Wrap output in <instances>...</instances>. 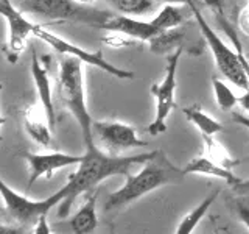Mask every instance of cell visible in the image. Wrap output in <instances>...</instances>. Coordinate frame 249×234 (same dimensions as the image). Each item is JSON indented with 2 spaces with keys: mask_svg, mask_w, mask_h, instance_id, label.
Instances as JSON below:
<instances>
[{
  "mask_svg": "<svg viewBox=\"0 0 249 234\" xmlns=\"http://www.w3.org/2000/svg\"><path fill=\"white\" fill-rule=\"evenodd\" d=\"M232 120H233V122H237V123H240V125H243L245 128L249 130V117H248V116L238 114V113H233V114H232Z\"/></svg>",
  "mask_w": 249,
  "mask_h": 234,
  "instance_id": "obj_30",
  "label": "cell"
},
{
  "mask_svg": "<svg viewBox=\"0 0 249 234\" xmlns=\"http://www.w3.org/2000/svg\"><path fill=\"white\" fill-rule=\"evenodd\" d=\"M97 195L98 192L92 189L88 192L83 206L78 209V213L73 215L70 220V228L76 234H88L93 233L98 226V218H97Z\"/></svg>",
  "mask_w": 249,
  "mask_h": 234,
  "instance_id": "obj_16",
  "label": "cell"
},
{
  "mask_svg": "<svg viewBox=\"0 0 249 234\" xmlns=\"http://www.w3.org/2000/svg\"><path fill=\"white\" fill-rule=\"evenodd\" d=\"M50 59H52L50 55H44V57L39 59L35 49L31 50V77H33V81L36 86L39 101H41L42 106L45 108L50 127L53 130L54 125H56V116H54V105L52 100V83L49 78V67H47L49 66L47 62Z\"/></svg>",
  "mask_w": 249,
  "mask_h": 234,
  "instance_id": "obj_12",
  "label": "cell"
},
{
  "mask_svg": "<svg viewBox=\"0 0 249 234\" xmlns=\"http://www.w3.org/2000/svg\"><path fill=\"white\" fill-rule=\"evenodd\" d=\"M182 55V47L176 49L170 55L167 62V72L162 78L160 83H156L151 86V94L156 98V116L154 120L146 127V133L150 136H158L160 133L167 131V119L170 113L175 108V92H176V72L179 66V59Z\"/></svg>",
  "mask_w": 249,
  "mask_h": 234,
  "instance_id": "obj_7",
  "label": "cell"
},
{
  "mask_svg": "<svg viewBox=\"0 0 249 234\" xmlns=\"http://www.w3.org/2000/svg\"><path fill=\"white\" fill-rule=\"evenodd\" d=\"M238 103L241 105V108H243L245 111L249 113V89H246V92L243 94V96L238 97Z\"/></svg>",
  "mask_w": 249,
  "mask_h": 234,
  "instance_id": "obj_31",
  "label": "cell"
},
{
  "mask_svg": "<svg viewBox=\"0 0 249 234\" xmlns=\"http://www.w3.org/2000/svg\"><path fill=\"white\" fill-rule=\"evenodd\" d=\"M248 3H249V0H248ZM245 19L249 22V5H248V10H246V13H245Z\"/></svg>",
  "mask_w": 249,
  "mask_h": 234,
  "instance_id": "obj_33",
  "label": "cell"
},
{
  "mask_svg": "<svg viewBox=\"0 0 249 234\" xmlns=\"http://www.w3.org/2000/svg\"><path fill=\"white\" fill-rule=\"evenodd\" d=\"M33 233L35 234H50L52 230H50V225L47 222V214L39 217V220L36 222L35 228H33Z\"/></svg>",
  "mask_w": 249,
  "mask_h": 234,
  "instance_id": "obj_27",
  "label": "cell"
},
{
  "mask_svg": "<svg viewBox=\"0 0 249 234\" xmlns=\"http://www.w3.org/2000/svg\"><path fill=\"white\" fill-rule=\"evenodd\" d=\"M22 158L27 161L28 169H30L28 187L33 186L41 176L50 179L56 170L69 167V166H78V164L83 161V156L61 153V152H50V153L23 152Z\"/></svg>",
  "mask_w": 249,
  "mask_h": 234,
  "instance_id": "obj_11",
  "label": "cell"
},
{
  "mask_svg": "<svg viewBox=\"0 0 249 234\" xmlns=\"http://www.w3.org/2000/svg\"><path fill=\"white\" fill-rule=\"evenodd\" d=\"M0 14L8 23V61L16 62L19 59V55L25 49V42L30 35H33L36 23L30 22L23 11L18 10L11 0H0Z\"/></svg>",
  "mask_w": 249,
  "mask_h": 234,
  "instance_id": "obj_9",
  "label": "cell"
},
{
  "mask_svg": "<svg viewBox=\"0 0 249 234\" xmlns=\"http://www.w3.org/2000/svg\"><path fill=\"white\" fill-rule=\"evenodd\" d=\"M233 208H235V213H237L238 218L249 230V198L235 195V198H233Z\"/></svg>",
  "mask_w": 249,
  "mask_h": 234,
  "instance_id": "obj_25",
  "label": "cell"
},
{
  "mask_svg": "<svg viewBox=\"0 0 249 234\" xmlns=\"http://www.w3.org/2000/svg\"><path fill=\"white\" fill-rule=\"evenodd\" d=\"M153 25L158 30H168L175 27H181L184 23V16L178 6L167 3L162 10L158 13V16H154V19L151 20Z\"/></svg>",
  "mask_w": 249,
  "mask_h": 234,
  "instance_id": "obj_22",
  "label": "cell"
},
{
  "mask_svg": "<svg viewBox=\"0 0 249 234\" xmlns=\"http://www.w3.org/2000/svg\"><path fill=\"white\" fill-rule=\"evenodd\" d=\"M202 139H204V150H206V156L210 158L212 161H215L216 164H220V166H224L228 169H232L235 167L238 161L233 159L232 156L224 150L221 144H218L216 140L213 139V136L210 135H201Z\"/></svg>",
  "mask_w": 249,
  "mask_h": 234,
  "instance_id": "obj_21",
  "label": "cell"
},
{
  "mask_svg": "<svg viewBox=\"0 0 249 234\" xmlns=\"http://www.w3.org/2000/svg\"><path fill=\"white\" fill-rule=\"evenodd\" d=\"M0 192H2L5 211L10 215L11 222L22 226V228H35L39 217L49 214V211L53 206L59 205L62 201L61 191L52 194L50 197L44 200H30L11 189L3 179L0 181Z\"/></svg>",
  "mask_w": 249,
  "mask_h": 234,
  "instance_id": "obj_6",
  "label": "cell"
},
{
  "mask_svg": "<svg viewBox=\"0 0 249 234\" xmlns=\"http://www.w3.org/2000/svg\"><path fill=\"white\" fill-rule=\"evenodd\" d=\"M33 35L37 36L41 41L47 42L53 50H56L58 53H62V55H70V57H75L80 61L86 62V64L89 66H93L100 70H103V72L112 75L114 78H128V80H132L134 78V72H131V70H124V69H120L117 66H112L109 64V62L105 59V57L101 55V52H89V50H84L81 47H78L72 42H69L67 39H62L59 36H56L52 31L42 28L41 25H35V30H33Z\"/></svg>",
  "mask_w": 249,
  "mask_h": 234,
  "instance_id": "obj_8",
  "label": "cell"
},
{
  "mask_svg": "<svg viewBox=\"0 0 249 234\" xmlns=\"http://www.w3.org/2000/svg\"><path fill=\"white\" fill-rule=\"evenodd\" d=\"M184 176L185 174L182 169L176 167L163 152L156 150L153 158H150L142 166V170L137 172L136 175H126L124 184L107 197L105 208L106 211H111L126 206L143 195L156 191L158 187L176 183Z\"/></svg>",
  "mask_w": 249,
  "mask_h": 234,
  "instance_id": "obj_2",
  "label": "cell"
},
{
  "mask_svg": "<svg viewBox=\"0 0 249 234\" xmlns=\"http://www.w3.org/2000/svg\"><path fill=\"white\" fill-rule=\"evenodd\" d=\"M185 5L190 8L193 18L199 27V31L202 33V38H204V41L210 47V50H212L216 66L220 69V72L224 75V78H228V80L232 84H235L237 88H241L245 91L249 89L248 75L240 64V61L235 55V50L231 49V47L215 33V30L210 27L209 22L204 19V16H202L199 6L196 5L195 0H187Z\"/></svg>",
  "mask_w": 249,
  "mask_h": 234,
  "instance_id": "obj_4",
  "label": "cell"
},
{
  "mask_svg": "<svg viewBox=\"0 0 249 234\" xmlns=\"http://www.w3.org/2000/svg\"><path fill=\"white\" fill-rule=\"evenodd\" d=\"M23 127L37 144L49 147L52 142V127L42 103H33L23 111Z\"/></svg>",
  "mask_w": 249,
  "mask_h": 234,
  "instance_id": "obj_14",
  "label": "cell"
},
{
  "mask_svg": "<svg viewBox=\"0 0 249 234\" xmlns=\"http://www.w3.org/2000/svg\"><path fill=\"white\" fill-rule=\"evenodd\" d=\"M109 33H112V35L105 36V44L112 45V47H128V45L136 44V41H137V39L126 36L123 33H119V31H109Z\"/></svg>",
  "mask_w": 249,
  "mask_h": 234,
  "instance_id": "obj_26",
  "label": "cell"
},
{
  "mask_svg": "<svg viewBox=\"0 0 249 234\" xmlns=\"http://www.w3.org/2000/svg\"><path fill=\"white\" fill-rule=\"evenodd\" d=\"M75 2H78V3H83V5H88V3L95 2V0H75Z\"/></svg>",
  "mask_w": 249,
  "mask_h": 234,
  "instance_id": "obj_32",
  "label": "cell"
},
{
  "mask_svg": "<svg viewBox=\"0 0 249 234\" xmlns=\"http://www.w3.org/2000/svg\"><path fill=\"white\" fill-rule=\"evenodd\" d=\"M215 14H216V20H218V23H220V27L224 30V33L228 35V38L231 39V42L233 45V50H235L237 58L240 61L241 67H243V70L246 72V75H248V80H249V59L246 58L245 47H243V44H241V41H240V36L237 33V28L233 27L228 19H226L224 11H218Z\"/></svg>",
  "mask_w": 249,
  "mask_h": 234,
  "instance_id": "obj_20",
  "label": "cell"
},
{
  "mask_svg": "<svg viewBox=\"0 0 249 234\" xmlns=\"http://www.w3.org/2000/svg\"><path fill=\"white\" fill-rule=\"evenodd\" d=\"M218 195H220V189H216L210 195H207V197L202 200L199 205L192 211V213L187 214L182 218V222L178 225L176 234H190L195 228H196V225L202 220V217L207 214V211L215 203V200L218 198Z\"/></svg>",
  "mask_w": 249,
  "mask_h": 234,
  "instance_id": "obj_19",
  "label": "cell"
},
{
  "mask_svg": "<svg viewBox=\"0 0 249 234\" xmlns=\"http://www.w3.org/2000/svg\"><path fill=\"white\" fill-rule=\"evenodd\" d=\"M182 111L187 117V120H190L195 127L201 131V135L215 136L216 133H220L223 130V125L216 119H213L212 116L206 114L204 111H202V108L196 103L184 108Z\"/></svg>",
  "mask_w": 249,
  "mask_h": 234,
  "instance_id": "obj_18",
  "label": "cell"
},
{
  "mask_svg": "<svg viewBox=\"0 0 249 234\" xmlns=\"http://www.w3.org/2000/svg\"><path fill=\"white\" fill-rule=\"evenodd\" d=\"M202 3L209 8H212L215 13H218V11H223L224 0H202Z\"/></svg>",
  "mask_w": 249,
  "mask_h": 234,
  "instance_id": "obj_29",
  "label": "cell"
},
{
  "mask_svg": "<svg viewBox=\"0 0 249 234\" xmlns=\"http://www.w3.org/2000/svg\"><path fill=\"white\" fill-rule=\"evenodd\" d=\"M83 61L75 57L66 55L59 62V77H58V97L62 101L75 120L80 125L84 148L95 147L93 139V120L86 103L84 92V78H83Z\"/></svg>",
  "mask_w": 249,
  "mask_h": 234,
  "instance_id": "obj_3",
  "label": "cell"
},
{
  "mask_svg": "<svg viewBox=\"0 0 249 234\" xmlns=\"http://www.w3.org/2000/svg\"><path fill=\"white\" fill-rule=\"evenodd\" d=\"M156 153H139V155H107L103 153L95 145L92 148H86L83 155V161L78 164V169L73 174L69 175L67 183L61 187L62 201L59 203L58 215L67 217L70 213L73 201L84 192H90L92 189L103 181V179L114 176V175H129L131 169L134 166H143V164L153 158Z\"/></svg>",
  "mask_w": 249,
  "mask_h": 234,
  "instance_id": "obj_1",
  "label": "cell"
},
{
  "mask_svg": "<svg viewBox=\"0 0 249 234\" xmlns=\"http://www.w3.org/2000/svg\"><path fill=\"white\" fill-rule=\"evenodd\" d=\"M184 39H185V31L179 27L160 30L158 35H154L150 39V50L154 55L175 52L179 47H182Z\"/></svg>",
  "mask_w": 249,
  "mask_h": 234,
  "instance_id": "obj_17",
  "label": "cell"
},
{
  "mask_svg": "<svg viewBox=\"0 0 249 234\" xmlns=\"http://www.w3.org/2000/svg\"><path fill=\"white\" fill-rule=\"evenodd\" d=\"M117 11L128 16H142L154 10V0H106Z\"/></svg>",
  "mask_w": 249,
  "mask_h": 234,
  "instance_id": "obj_23",
  "label": "cell"
},
{
  "mask_svg": "<svg viewBox=\"0 0 249 234\" xmlns=\"http://www.w3.org/2000/svg\"><path fill=\"white\" fill-rule=\"evenodd\" d=\"M20 10L52 20H72L89 23L92 27H100L114 16L107 11L86 8L75 0H22Z\"/></svg>",
  "mask_w": 249,
  "mask_h": 234,
  "instance_id": "obj_5",
  "label": "cell"
},
{
  "mask_svg": "<svg viewBox=\"0 0 249 234\" xmlns=\"http://www.w3.org/2000/svg\"><path fill=\"white\" fill-rule=\"evenodd\" d=\"M100 28H103L106 31H119L126 36H131L137 39V41H150V39L158 35L160 30L156 28L151 20H139L134 18H129L128 14L123 16H111L105 23H101Z\"/></svg>",
  "mask_w": 249,
  "mask_h": 234,
  "instance_id": "obj_13",
  "label": "cell"
},
{
  "mask_svg": "<svg viewBox=\"0 0 249 234\" xmlns=\"http://www.w3.org/2000/svg\"><path fill=\"white\" fill-rule=\"evenodd\" d=\"M232 191L235 195L249 198V179H240V183H237L235 186H232Z\"/></svg>",
  "mask_w": 249,
  "mask_h": 234,
  "instance_id": "obj_28",
  "label": "cell"
},
{
  "mask_svg": "<svg viewBox=\"0 0 249 234\" xmlns=\"http://www.w3.org/2000/svg\"><path fill=\"white\" fill-rule=\"evenodd\" d=\"M185 175H209V176H215V178H221L228 183L231 187L235 186L237 183H240L238 176L233 175L232 169H228L224 166H220L215 161H212L207 156H198V158H193L190 162H187V166L182 167Z\"/></svg>",
  "mask_w": 249,
  "mask_h": 234,
  "instance_id": "obj_15",
  "label": "cell"
},
{
  "mask_svg": "<svg viewBox=\"0 0 249 234\" xmlns=\"http://www.w3.org/2000/svg\"><path fill=\"white\" fill-rule=\"evenodd\" d=\"M212 88L215 92V100L221 111H231L233 106H237L238 97L233 94V91L228 84L220 80V78H216V77L212 78Z\"/></svg>",
  "mask_w": 249,
  "mask_h": 234,
  "instance_id": "obj_24",
  "label": "cell"
},
{
  "mask_svg": "<svg viewBox=\"0 0 249 234\" xmlns=\"http://www.w3.org/2000/svg\"><path fill=\"white\" fill-rule=\"evenodd\" d=\"M93 137H98L107 150L122 152L128 148L148 147L146 140L137 137L136 128L122 122H93Z\"/></svg>",
  "mask_w": 249,
  "mask_h": 234,
  "instance_id": "obj_10",
  "label": "cell"
}]
</instances>
